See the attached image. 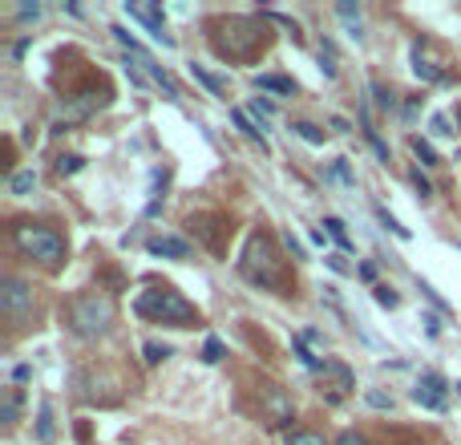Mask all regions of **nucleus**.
<instances>
[{
	"label": "nucleus",
	"mask_w": 461,
	"mask_h": 445,
	"mask_svg": "<svg viewBox=\"0 0 461 445\" xmlns=\"http://www.w3.org/2000/svg\"><path fill=\"white\" fill-rule=\"evenodd\" d=\"M134 312L142 320H154V324H174V328H190L198 324V312L195 304L174 292V288H146L142 296L134 299Z\"/></svg>",
	"instance_id": "1"
},
{
	"label": "nucleus",
	"mask_w": 461,
	"mask_h": 445,
	"mask_svg": "<svg viewBox=\"0 0 461 445\" xmlns=\"http://www.w3.org/2000/svg\"><path fill=\"white\" fill-rule=\"evenodd\" d=\"M17 413H20V389L8 385V389H0V421L4 425H17Z\"/></svg>",
	"instance_id": "15"
},
{
	"label": "nucleus",
	"mask_w": 461,
	"mask_h": 445,
	"mask_svg": "<svg viewBox=\"0 0 461 445\" xmlns=\"http://www.w3.org/2000/svg\"><path fill=\"white\" fill-rule=\"evenodd\" d=\"M251 82H255V89H267V93H283V98L296 93V82H292V77H280V73H255Z\"/></svg>",
	"instance_id": "14"
},
{
	"label": "nucleus",
	"mask_w": 461,
	"mask_h": 445,
	"mask_svg": "<svg viewBox=\"0 0 461 445\" xmlns=\"http://www.w3.org/2000/svg\"><path fill=\"white\" fill-rule=\"evenodd\" d=\"M320 393H324V401L328 405H340L352 389H356V377H352V368L348 364H340V361H324V368H320Z\"/></svg>",
	"instance_id": "6"
},
{
	"label": "nucleus",
	"mask_w": 461,
	"mask_h": 445,
	"mask_svg": "<svg viewBox=\"0 0 461 445\" xmlns=\"http://www.w3.org/2000/svg\"><path fill=\"white\" fill-rule=\"evenodd\" d=\"M336 445H368L361 437V433H352V429H348V433H340V437H336Z\"/></svg>",
	"instance_id": "42"
},
{
	"label": "nucleus",
	"mask_w": 461,
	"mask_h": 445,
	"mask_svg": "<svg viewBox=\"0 0 461 445\" xmlns=\"http://www.w3.org/2000/svg\"><path fill=\"white\" fill-rule=\"evenodd\" d=\"M324 227H328V235L340 243V251H352V239H348V231H344V223H340V219H324Z\"/></svg>",
	"instance_id": "27"
},
{
	"label": "nucleus",
	"mask_w": 461,
	"mask_h": 445,
	"mask_svg": "<svg viewBox=\"0 0 461 445\" xmlns=\"http://www.w3.org/2000/svg\"><path fill=\"white\" fill-rule=\"evenodd\" d=\"M114 324V299L101 296V292H85V296H73L69 299V328L93 340L101 332Z\"/></svg>",
	"instance_id": "3"
},
{
	"label": "nucleus",
	"mask_w": 461,
	"mask_h": 445,
	"mask_svg": "<svg viewBox=\"0 0 461 445\" xmlns=\"http://www.w3.org/2000/svg\"><path fill=\"white\" fill-rule=\"evenodd\" d=\"M413 401L417 405H425V409H433V413H441L445 405H449V385H445V377L441 373H421L417 377V385H413Z\"/></svg>",
	"instance_id": "8"
},
{
	"label": "nucleus",
	"mask_w": 461,
	"mask_h": 445,
	"mask_svg": "<svg viewBox=\"0 0 461 445\" xmlns=\"http://www.w3.org/2000/svg\"><path fill=\"white\" fill-rule=\"evenodd\" d=\"M409 146H413V154H417V158H421L425 166H441V158H437V150L429 146L425 138H417V134H413V138H409Z\"/></svg>",
	"instance_id": "22"
},
{
	"label": "nucleus",
	"mask_w": 461,
	"mask_h": 445,
	"mask_svg": "<svg viewBox=\"0 0 461 445\" xmlns=\"http://www.w3.org/2000/svg\"><path fill=\"white\" fill-rule=\"evenodd\" d=\"M251 114L259 117V126H267V117L275 114V105H271L267 98H251Z\"/></svg>",
	"instance_id": "32"
},
{
	"label": "nucleus",
	"mask_w": 461,
	"mask_h": 445,
	"mask_svg": "<svg viewBox=\"0 0 461 445\" xmlns=\"http://www.w3.org/2000/svg\"><path fill=\"white\" fill-rule=\"evenodd\" d=\"M457 122H461V110H457Z\"/></svg>",
	"instance_id": "46"
},
{
	"label": "nucleus",
	"mask_w": 461,
	"mask_h": 445,
	"mask_svg": "<svg viewBox=\"0 0 461 445\" xmlns=\"http://www.w3.org/2000/svg\"><path fill=\"white\" fill-rule=\"evenodd\" d=\"M239 271H243V280L259 283V288H283V280H287L280 251H275V243H271L267 235H251L247 239L243 259H239Z\"/></svg>",
	"instance_id": "2"
},
{
	"label": "nucleus",
	"mask_w": 461,
	"mask_h": 445,
	"mask_svg": "<svg viewBox=\"0 0 461 445\" xmlns=\"http://www.w3.org/2000/svg\"><path fill=\"white\" fill-rule=\"evenodd\" d=\"M230 122H235V130H243L251 142H259V150H267V138H264V126L259 122H251L247 110H230Z\"/></svg>",
	"instance_id": "16"
},
{
	"label": "nucleus",
	"mask_w": 461,
	"mask_h": 445,
	"mask_svg": "<svg viewBox=\"0 0 461 445\" xmlns=\"http://www.w3.org/2000/svg\"><path fill=\"white\" fill-rule=\"evenodd\" d=\"M142 356H146V364H162L166 356H170V348L158 344V340H146V344H142Z\"/></svg>",
	"instance_id": "28"
},
{
	"label": "nucleus",
	"mask_w": 461,
	"mask_h": 445,
	"mask_svg": "<svg viewBox=\"0 0 461 445\" xmlns=\"http://www.w3.org/2000/svg\"><path fill=\"white\" fill-rule=\"evenodd\" d=\"M101 105H105V93H93V89H89V93H77V98H69L65 101V110H61V122H85V117H93L101 110ZM61 122H57V126H61Z\"/></svg>",
	"instance_id": "11"
},
{
	"label": "nucleus",
	"mask_w": 461,
	"mask_h": 445,
	"mask_svg": "<svg viewBox=\"0 0 461 445\" xmlns=\"http://www.w3.org/2000/svg\"><path fill=\"white\" fill-rule=\"evenodd\" d=\"M53 401H41L37 405V441L41 445H53Z\"/></svg>",
	"instance_id": "17"
},
{
	"label": "nucleus",
	"mask_w": 461,
	"mask_h": 445,
	"mask_svg": "<svg viewBox=\"0 0 461 445\" xmlns=\"http://www.w3.org/2000/svg\"><path fill=\"white\" fill-rule=\"evenodd\" d=\"M372 299H377L380 308H396V304H401V299H396V292H393V288H384V283H377V288H372Z\"/></svg>",
	"instance_id": "33"
},
{
	"label": "nucleus",
	"mask_w": 461,
	"mask_h": 445,
	"mask_svg": "<svg viewBox=\"0 0 461 445\" xmlns=\"http://www.w3.org/2000/svg\"><path fill=\"white\" fill-rule=\"evenodd\" d=\"M425 332H429V336H437V332H441V324H437V316H425Z\"/></svg>",
	"instance_id": "45"
},
{
	"label": "nucleus",
	"mask_w": 461,
	"mask_h": 445,
	"mask_svg": "<svg viewBox=\"0 0 461 445\" xmlns=\"http://www.w3.org/2000/svg\"><path fill=\"white\" fill-rule=\"evenodd\" d=\"M364 401H368L372 409H393V396L380 393V389H368V393H364Z\"/></svg>",
	"instance_id": "35"
},
{
	"label": "nucleus",
	"mask_w": 461,
	"mask_h": 445,
	"mask_svg": "<svg viewBox=\"0 0 461 445\" xmlns=\"http://www.w3.org/2000/svg\"><path fill=\"white\" fill-rule=\"evenodd\" d=\"M150 255H162V259H190V243L178 235H154L146 243Z\"/></svg>",
	"instance_id": "13"
},
{
	"label": "nucleus",
	"mask_w": 461,
	"mask_h": 445,
	"mask_svg": "<svg viewBox=\"0 0 461 445\" xmlns=\"http://www.w3.org/2000/svg\"><path fill=\"white\" fill-rule=\"evenodd\" d=\"M223 356H227L223 340H219V336H207V344H202V361H207V364H219Z\"/></svg>",
	"instance_id": "26"
},
{
	"label": "nucleus",
	"mask_w": 461,
	"mask_h": 445,
	"mask_svg": "<svg viewBox=\"0 0 461 445\" xmlns=\"http://www.w3.org/2000/svg\"><path fill=\"white\" fill-rule=\"evenodd\" d=\"M287 445H328L320 433H312V429H299V433H292L287 437Z\"/></svg>",
	"instance_id": "34"
},
{
	"label": "nucleus",
	"mask_w": 461,
	"mask_h": 445,
	"mask_svg": "<svg viewBox=\"0 0 461 445\" xmlns=\"http://www.w3.org/2000/svg\"><path fill=\"white\" fill-rule=\"evenodd\" d=\"M361 280L372 283V280H377V267H372V264H361Z\"/></svg>",
	"instance_id": "43"
},
{
	"label": "nucleus",
	"mask_w": 461,
	"mask_h": 445,
	"mask_svg": "<svg viewBox=\"0 0 461 445\" xmlns=\"http://www.w3.org/2000/svg\"><path fill=\"white\" fill-rule=\"evenodd\" d=\"M190 77H195L198 85H207V89H211L214 98H227V82H223V77H214L211 69H202V65H190Z\"/></svg>",
	"instance_id": "18"
},
{
	"label": "nucleus",
	"mask_w": 461,
	"mask_h": 445,
	"mask_svg": "<svg viewBox=\"0 0 461 445\" xmlns=\"http://www.w3.org/2000/svg\"><path fill=\"white\" fill-rule=\"evenodd\" d=\"M110 33L117 37V45H122V49L130 53V57H138V53H146V49H142V41H138V37H134L130 29H122V25H114V29H110Z\"/></svg>",
	"instance_id": "23"
},
{
	"label": "nucleus",
	"mask_w": 461,
	"mask_h": 445,
	"mask_svg": "<svg viewBox=\"0 0 461 445\" xmlns=\"http://www.w3.org/2000/svg\"><path fill=\"white\" fill-rule=\"evenodd\" d=\"M429 126H433V134H437V138H449V134L457 130V126H453L445 114H433V122H429Z\"/></svg>",
	"instance_id": "36"
},
{
	"label": "nucleus",
	"mask_w": 461,
	"mask_h": 445,
	"mask_svg": "<svg viewBox=\"0 0 461 445\" xmlns=\"http://www.w3.org/2000/svg\"><path fill=\"white\" fill-rule=\"evenodd\" d=\"M324 259H328V267H332V271H336V276H348V271H352V267H348V259H344V255H324Z\"/></svg>",
	"instance_id": "40"
},
{
	"label": "nucleus",
	"mask_w": 461,
	"mask_h": 445,
	"mask_svg": "<svg viewBox=\"0 0 461 445\" xmlns=\"http://www.w3.org/2000/svg\"><path fill=\"white\" fill-rule=\"evenodd\" d=\"M17 20H41V4H20Z\"/></svg>",
	"instance_id": "41"
},
{
	"label": "nucleus",
	"mask_w": 461,
	"mask_h": 445,
	"mask_svg": "<svg viewBox=\"0 0 461 445\" xmlns=\"http://www.w3.org/2000/svg\"><path fill=\"white\" fill-rule=\"evenodd\" d=\"M134 69H138L142 77H150L154 85H162L166 98H178V85H174V77H170V73H166V69L158 65L154 57H150V53H138V57H134Z\"/></svg>",
	"instance_id": "12"
},
{
	"label": "nucleus",
	"mask_w": 461,
	"mask_h": 445,
	"mask_svg": "<svg viewBox=\"0 0 461 445\" xmlns=\"http://www.w3.org/2000/svg\"><path fill=\"white\" fill-rule=\"evenodd\" d=\"M13 243H17L20 255H29V259H41V264H61L65 259V239L45 227V223H20L13 227Z\"/></svg>",
	"instance_id": "4"
},
{
	"label": "nucleus",
	"mask_w": 461,
	"mask_h": 445,
	"mask_svg": "<svg viewBox=\"0 0 461 445\" xmlns=\"http://www.w3.org/2000/svg\"><path fill=\"white\" fill-rule=\"evenodd\" d=\"M13 377H17V380H29V377H33V368H29V364H17V368H13Z\"/></svg>",
	"instance_id": "44"
},
{
	"label": "nucleus",
	"mask_w": 461,
	"mask_h": 445,
	"mask_svg": "<svg viewBox=\"0 0 461 445\" xmlns=\"http://www.w3.org/2000/svg\"><path fill=\"white\" fill-rule=\"evenodd\" d=\"M292 134H299L304 142H312V146H324V130L312 126V122H292Z\"/></svg>",
	"instance_id": "24"
},
{
	"label": "nucleus",
	"mask_w": 461,
	"mask_h": 445,
	"mask_svg": "<svg viewBox=\"0 0 461 445\" xmlns=\"http://www.w3.org/2000/svg\"><path fill=\"white\" fill-rule=\"evenodd\" d=\"M33 191H37V170H17V174L8 179V195L25 198V195H33Z\"/></svg>",
	"instance_id": "19"
},
{
	"label": "nucleus",
	"mask_w": 461,
	"mask_h": 445,
	"mask_svg": "<svg viewBox=\"0 0 461 445\" xmlns=\"http://www.w3.org/2000/svg\"><path fill=\"white\" fill-rule=\"evenodd\" d=\"M413 73H417L421 82H441L445 77V61L433 53V45H429L425 37L413 41Z\"/></svg>",
	"instance_id": "10"
},
{
	"label": "nucleus",
	"mask_w": 461,
	"mask_h": 445,
	"mask_svg": "<svg viewBox=\"0 0 461 445\" xmlns=\"http://www.w3.org/2000/svg\"><path fill=\"white\" fill-rule=\"evenodd\" d=\"M361 126H364V138H368V146L377 150V158H380V162H393V154H389V146H384V138L377 134V126L368 122V114H361Z\"/></svg>",
	"instance_id": "20"
},
{
	"label": "nucleus",
	"mask_w": 461,
	"mask_h": 445,
	"mask_svg": "<svg viewBox=\"0 0 461 445\" xmlns=\"http://www.w3.org/2000/svg\"><path fill=\"white\" fill-rule=\"evenodd\" d=\"M377 219H380V227H389V231L396 235V239H409V227H401V223H396L393 214L384 211V207H377Z\"/></svg>",
	"instance_id": "31"
},
{
	"label": "nucleus",
	"mask_w": 461,
	"mask_h": 445,
	"mask_svg": "<svg viewBox=\"0 0 461 445\" xmlns=\"http://www.w3.org/2000/svg\"><path fill=\"white\" fill-rule=\"evenodd\" d=\"M283 247L292 251V259H304V255H308V251H304V243H299L292 231H283Z\"/></svg>",
	"instance_id": "38"
},
{
	"label": "nucleus",
	"mask_w": 461,
	"mask_h": 445,
	"mask_svg": "<svg viewBox=\"0 0 461 445\" xmlns=\"http://www.w3.org/2000/svg\"><path fill=\"white\" fill-rule=\"evenodd\" d=\"M368 89H372V101H377V110H384V114H389V110L396 105V98L389 93V85H384V82H372Z\"/></svg>",
	"instance_id": "25"
},
{
	"label": "nucleus",
	"mask_w": 461,
	"mask_h": 445,
	"mask_svg": "<svg viewBox=\"0 0 461 445\" xmlns=\"http://www.w3.org/2000/svg\"><path fill=\"white\" fill-rule=\"evenodd\" d=\"M0 308H4V316H13V320H25L29 308H33V288L25 280H17V276H4L0 280Z\"/></svg>",
	"instance_id": "7"
},
{
	"label": "nucleus",
	"mask_w": 461,
	"mask_h": 445,
	"mask_svg": "<svg viewBox=\"0 0 461 445\" xmlns=\"http://www.w3.org/2000/svg\"><path fill=\"white\" fill-rule=\"evenodd\" d=\"M417 288H421V292H425V299H429V304H433V308H437V312H445V316H449V304H445V299L437 296V292H433V288H429L425 280H417Z\"/></svg>",
	"instance_id": "37"
},
{
	"label": "nucleus",
	"mask_w": 461,
	"mask_h": 445,
	"mask_svg": "<svg viewBox=\"0 0 461 445\" xmlns=\"http://www.w3.org/2000/svg\"><path fill=\"white\" fill-rule=\"evenodd\" d=\"M82 166H85L82 154H61V158H57V174H77Z\"/></svg>",
	"instance_id": "30"
},
{
	"label": "nucleus",
	"mask_w": 461,
	"mask_h": 445,
	"mask_svg": "<svg viewBox=\"0 0 461 445\" xmlns=\"http://www.w3.org/2000/svg\"><path fill=\"white\" fill-rule=\"evenodd\" d=\"M332 179H336V182H344V186H356V174H352L348 158H336V162H332Z\"/></svg>",
	"instance_id": "29"
},
{
	"label": "nucleus",
	"mask_w": 461,
	"mask_h": 445,
	"mask_svg": "<svg viewBox=\"0 0 461 445\" xmlns=\"http://www.w3.org/2000/svg\"><path fill=\"white\" fill-rule=\"evenodd\" d=\"M336 13H340V17H344V25H348V37H352V41H361V8H356V4H336Z\"/></svg>",
	"instance_id": "21"
},
{
	"label": "nucleus",
	"mask_w": 461,
	"mask_h": 445,
	"mask_svg": "<svg viewBox=\"0 0 461 445\" xmlns=\"http://www.w3.org/2000/svg\"><path fill=\"white\" fill-rule=\"evenodd\" d=\"M126 17L130 20H138V25H142V29H146L150 37H154V41H158V45H162V49H174V37L166 33V25H162V8H158V4H134V0H126Z\"/></svg>",
	"instance_id": "9"
},
{
	"label": "nucleus",
	"mask_w": 461,
	"mask_h": 445,
	"mask_svg": "<svg viewBox=\"0 0 461 445\" xmlns=\"http://www.w3.org/2000/svg\"><path fill=\"white\" fill-rule=\"evenodd\" d=\"M409 179H413V186L421 191V198H429V195H433V186H429V179H425V174H421V170H413Z\"/></svg>",
	"instance_id": "39"
},
{
	"label": "nucleus",
	"mask_w": 461,
	"mask_h": 445,
	"mask_svg": "<svg viewBox=\"0 0 461 445\" xmlns=\"http://www.w3.org/2000/svg\"><path fill=\"white\" fill-rule=\"evenodd\" d=\"M214 45L227 53V57H247L255 45H264V25H259V20H247V17H227L219 25Z\"/></svg>",
	"instance_id": "5"
}]
</instances>
